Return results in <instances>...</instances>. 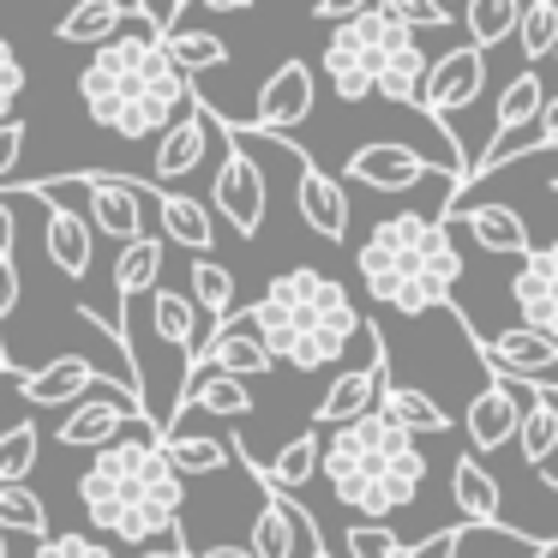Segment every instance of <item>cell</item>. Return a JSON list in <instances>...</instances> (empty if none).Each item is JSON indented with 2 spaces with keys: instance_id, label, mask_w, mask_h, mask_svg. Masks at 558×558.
I'll return each mask as SVG.
<instances>
[{
  "instance_id": "d4e9b609",
  "label": "cell",
  "mask_w": 558,
  "mask_h": 558,
  "mask_svg": "<svg viewBox=\"0 0 558 558\" xmlns=\"http://www.w3.org/2000/svg\"><path fill=\"white\" fill-rule=\"evenodd\" d=\"M469 222V234L486 246V253H517L529 258V222L517 217L510 205H462V210H445L438 222Z\"/></svg>"
},
{
  "instance_id": "3957f363",
  "label": "cell",
  "mask_w": 558,
  "mask_h": 558,
  "mask_svg": "<svg viewBox=\"0 0 558 558\" xmlns=\"http://www.w3.org/2000/svg\"><path fill=\"white\" fill-rule=\"evenodd\" d=\"M438 217H421V210H397V217L373 222V234L361 241V282L373 289V301H385L390 313L402 318H426L438 306H450V294L426 277L421 265V241Z\"/></svg>"
},
{
  "instance_id": "11a10c76",
  "label": "cell",
  "mask_w": 558,
  "mask_h": 558,
  "mask_svg": "<svg viewBox=\"0 0 558 558\" xmlns=\"http://www.w3.org/2000/svg\"><path fill=\"white\" fill-rule=\"evenodd\" d=\"M0 54H13V43H7V37H0Z\"/></svg>"
},
{
  "instance_id": "7c38bea8",
  "label": "cell",
  "mask_w": 558,
  "mask_h": 558,
  "mask_svg": "<svg viewBox=\"0 0 558 558\" xmlns=\"http://www.w3.org/2000/svg\"><path fill=\"white\" fill-rule=\"evenodd\" d=\"M306 114H313V66H306L301 54H289V61L265 78V90H258V109H253V126H246V133H294Z\"/></svg>"
},
{
  "instance_id": "52a82bcc",
  "label": "cell",
  "mask_w": 558,
  "mask_h": 558,
  "mask_svg": "<svg viewBox=\"0 0 558 558\" xmlns=\"http://www.w3.org/2000/svg\"><path fill=\"white\" fill-rule=\"evenodd\" d=\"M342 181L373 186V193H414L421 181H438V169H433V157H421L414 145L373 138V145H361L349 162H342ZM445 181H450V174H445Z\"/></svg>"
},
{
  "instance_id": "8fae6325",
  "label": "cell",
  "mask_w": 558,
  "mask_h": 558,
  "mask_svg": "<svg viewBox=\"0 0 558 558\" xmlns=\"http://www.w3.org/2000/svg\"><path fill=\"white\" fill-rule=\"evenodd\" d=\"M390 385V354L373 349V361L366 366H349V373H337V385L318 397L313 409V433H325V426H354L366 421V414L378 409V390Z\"/></svg>"
},
{
  "instance_id": "2e32d148",
  "label": "cell",
  "mask_w": 558,
  "mask_h": 558,
  "mask_svg": "<svg viewBox=\"0 0 558 558\" xmlns=\"http://www.w3.org/2000/svg\"><path fill=\"white\" fill-rule=\"evenodd\" d=\"M481 349V361H486V373L493 378H510V385H522V378H553L558 373V342H546L541 330H522V325H510V330H498V337H486V342H474Z\"/></svg>"
},
{
  "instance_id": "d6a6232c",
  "label": "cell",
  "mask_w": 558,
  "mask_h": 558,
  "mask_svg": "<svg viewBox=\"0 0 558 558\" xmlns=\"http://www.w3.org/2000/svg\"><path fill=\"white\" fill-rule=\"evenodd\" d=\"M162 54H169V66L193 85L198 73H210V66H229V43L217 37V31H198V25H181L169 43H162Z\"/></svg>"
},
{
  "instance_id": "cb8c5ba5",
  "label": "cell",
  "mask_w": 558,
  "mask_h": 558,
  "mask_svg": "<svg viewBox=\"0 0 558 558\" xmlns=\"http://www.w3.org/2000/svg\"><path fill=\"white\" fill-rule=\"evenodd\" d=\"M186 409H210V414H222V421H246V414H253V390H246L241 378H229V373H198V378H186V385H181V397H174L169 414L181 421ZM162 438H169V433H162Z\"/></svg>"
},
{
  "instance_id": "f907efd6",
  "label": "cell",
  "mask_w": 558,
  "mask_h": 558,
  "mask_svg": "<svg viewBox=\"0 0 558 558\" xmlns=\"http://www.w3.org/2000/svg\"><path fill=\"white\" fill-rule=\"evenodd\" d=\"M186 558H253L246 546H205V553H186Z\"/></svg>"
},
{
  "instance_id": "30bf717a",
  "label": "cell",
  "mask_w": 558,
  "mask_h": 558,
  "mask_svg": "<svg viewBox=\"0 0 558 558\" xmlns=\"http://www.w3.org/2000/svg\"><path fill=\"white\" fill-rule=\"evenodd\" d=\"M31 193L49 205V217H43V258H49L66 282H85L90 277V258H97V234H90V222L78 217V210H66L61 198H54L49 181L31 186Z\"/></svg>"
},
{
  "instance_id": "9a60e30c",
  "label": "cell",
  "mask_w": 558,
  "mask_h": 558,
  "mask_svg": "<svg viewBox=\"0 0 558 558\" xmlns=\"http://www.w3.org/2000/svg\"><path fill=\"white\" fill-rule=\"evenodd\" d=\"M19 385V397L31 402V409H66V402H85L102 390V373L85 361V354H61V361L37 366V373H7Z\"/></svg>"
},
{
  "instance_id": "277c9868",
  "label": "cell",
  "mask_w": 558,
  "mask_h": 558,
  "mask_svg": "<svg viewBox=\"0 0 558 558\" xmlns=\"http://www.w3.org/2000/svg\"><path fill=\"white\" fill-rule=\"evenodd\" d=\"M354 31H361L366 54H373V97L421 109V85H426V66H433L421 43H414L385 7H366V13L354 19Z\"/></svg>"
},
{
  "instance_id": "681fc988",
  "label": "cell",
  "mask_w": 558,
  "mask_h": 558,
  "mask_svg": "<svg viewBox=\"0 0 558 558\" xmlns=\"http://www.w3.org/2000/svg\"><path fill=\"white\" fill-rule=\"evenodd\" d=\"M534 253V265L546 270V277H558V241H546V246H529Z\"/></svg>"
},
{
  "instance_id": "4dcf8cb0",
  "label": "cell",
  "mask_w": 558,
  "mask_h": 558,
  "mask_svg": "<svg viewBox=\"0 0 558 558\" xmlns=\"http://www.w3.org/2000/svg\"><path fill=\"white\" fill-rule=\"evenodd\" d=\"M373 414H385L390 426H402V433H445L450 426V414L438 409L433 397H426V390H414V385H385L378 390V409Z\"/></svg>"
},
{
  "instance_id": "ab89813d",
  "label": "cell",
  "mask_w": 558,
  "mask_h": 558,
  "mask_svg": "<svg viewBox=\"0 0 558 558\" xmlns=\"http://www.w3.org/2000/svg\"><path fill=\"white\" fill-rule=\"evenodd\" d=\"M0 534H31L49 541V505L31 486H0Z\"/></svg>"
},
{
  "instance_id": "c3c4849f",
  "label": "cell",
  "mask_w": 558,
  "mask_h": 558,
  "mask_svg": "<svg viewBox=\"0 0 558 558\" xmlns=\"http://www.w3.org/2000/svg\"><path fill=\"white\" fill-rule=\"evenodd\" d=\"M13 234H19V222H13V205L0 198V258H13Z\"/></svg>"
},
{
  "instance_id": "836d02e7",
  "label": "cell",
  "mask_w": 558,
  "mask_h": 558,
  "mask_svg": "<svg viewBox=\"0 0 558 558\" xmlns=\"http://www.w3.org/2000/svg\"><path fill=\"white\" fill-rule=\"evenodd\" d=\"M546 109V85L534 78V66L522 78H510L505 97H498V114H493V138H510V133H529Z\"/></svg>"
},
{
  "instance_id": "7a4b0ae2",
  "label": "cell",
  "mask_w": 558,
  "mask_h": 558,
  "mask_svg": "<svg viewBox=\"0 0 558 558\" xmlns=\"http://www.w3.org/2000/svg\"><path fill=\"white\" fill-rule=\"evenodd\" d=\"M265 301L277 306L294 330L289 354H282V366H294V373H325V366L366 330L361 313H354V301H349V289H342L337 277H325V270H313V265L282 270L265 289Z\"/></svg>"
},
{
  "instance_id": "83f0119b",
  "label": "cell",
  "mask_w": 558,
  "mask_h": 558,
  "mask_svg": "<svg viewBox=\"0 0 558 558\" xmlns=\"http://www.w3.org/2000/svg\"><path fill=\"white\" fill-rule=\"evenodd\" d=\"M126 31V7L121 0H78L73 13L54 25V43H73V49H102Z\"/></svg>"
},
{
  "instance_id": "9c48e42d",
  "label": "cell",
  "mask_w": 558,
  "mask_h": 558,
  "mask_svg": "<svg viewBox=\"0 0 558 558\" xmlns=\"http://www.w3.org/2000/svg\"><path fill=\"white\" fill-rule=\"evenodd\" d=\"M78 186H85L90 198V234H109V241L133 246L138 234H145V181H133V174H78Z\"/></svg>"
},
{
  "instance_id": "e575fe53",
  "label": "cell",
  "mask_w": 558,
  "mask_h": 558,
  "mask_svg": "<svg viewBox=\"0 0 558 558\" xmlns=\"http://www.w3.org/2000/svg\"><path fill=\"white\" fill-rule=\"evenodd\" d=\"M157 277H162V241L138 234L133 246H121V258H114V294H121V313H126V306H133Z\"/></svg>"
},
{
  "instance_id": "7dc6e473",
  "label": "cell",
  "mask_w": 558,
  "mask_h": 558,
  "mask_svg": "<svg viewBox=\"0 0 558 558\" xmlns=\"http://www.w3.org/2000/svg\"><path fill=\"white\" fill-rule=\"evenodd\" d=\"M534 150H558V97H546L541 121H534Z\"/></svg>"
},
{
  "instance_id": "ac0fdd59",
  "label": "cell",
  "mask_w": 558,
  "mask_h": 558,
  "mask_svg": "<svg viewBox=\"0 0 558 558\" xmlns=\"http://www.w3.org/2000/svg\"><path fill=\"white\" fill-rule=\"evenodd\" d=\"M517 426H522V397H517V385H510V378H486L481 397L469 402V414H462V433H469V445L486 457V450L510 445V438H517Z\"/></svg>"
},
{
  "instance_id": "4316f807",
  "label": "cell",
  "mask_w": 558,
  "mask_h": 558,
  "mask_svg": "<svg viewBox=\"0 0 558 558\" xmlns=\"http://www.w3.org/2000/svg\"><path fill=\"white\" fill-rule=\"evenodd\" d=\"M522 469H541V462H553L558 450V385H534L529 397H522Z\"/></svg>"
},
{
  "instance_id": "44dd1931",
  "label": "cell",
  "mask_w": 558,
  "mask_h": 558,
  "mask_svg": "<svg viewBox=\"0 0 558 558\" xmlns=\"http://www.w3.org/2000/svg\"><path fill=\"white\" fill-rule=\"evenodd\" d=\"M318 450H325V438H318L313 426H306V433H294L289 445L277 450V462H270V469H258V462L246 457V450H241V469H253V481H265V493L294 498V493H301V486L318 474Z\"/></svg>"
},
{
  "instance_id": "7402d4cb",
  "label": "cell",
  "mask_w": 558,
  "mask_h": 558,
  "mask_svg": "<svg viewBox=\"0 0 558 558\" xmlns=\"http://www.w3.org/2000/svg\"><path fill=\"white\" fill-rule=\"evenodd\" d=\"M306 529H313V517H306L294 498L265 493V510H258V522H253L246 553H253V558H294V541H301Z\"/></svg>"
},
{
  "instance_id": "d590c367",
  "label": "cell",
  "mask_w": 558,
  "mask_h": 558,
  "mask_svg": "<svg viewBox=\"0 0 558 558\" xmlns=\"http://www.w3.org/2000/svg\"><path fill=\"white\" fill-rule=\"evenodd\" d=\"M517 19L522 7L517 0H469V13H462V25H469V49H498L505 37H517Z\"/></svg>"
},
{
  "instance_id": "f1b7e54d",
  "label": "cell",
  "mask_w": 558,
  "mask_h": 558,
  "mask_svg": "<svg viewBox=\"0 0 558 558\" xmlns=\"http://www.w3.org/2000/svg\"><path fill=\"white\" fill-rule=\"evenodd\" d=\"M450 498H457L462 522H498L505 517V493H498V481L481 469V457L450 462Z\"/></svg>"
},
{
  "instance_id": "f546056e",
  "label": "cell",
  "mask_w": 558,
  "mask_h": 558,
  "mask_svg": "<svg viewBox=\"0 0 558 558\" xmlns=\"http://www.w3.org/2000/svg\"><path fill=\"white\" fill-rule=\"evenodd\" d=\"M162 457H169V469L181 474V481L186 474L198 481V474H222L229 462H241V450L222 445V438H210V433H169L162 438Z\"/></svg>"
},
{
  "instance_id": "f5cc1de1",
  "label": "cell",
  "mask_w": 558,
  "mask_h": 558,
  "mask_svg": "<svg viewBox=\"0 0 558 558\" xmlns=\"http://www.w3.org/2000/svg\"><path fill=\"white\" fill-rule=\"evenodd\" d=\"M138 558H186V546L174 541V546H150V553H138Z\"/></svg>"
},
{
  "instance_id": "4fadbf2b",
  "label": "cell",
  "mask_w": 558,
  "mask_h": 558,
  "mask_svg": "<svg viewBox=\"0 0 558 558\" xmlns=\"http://www.w3.org/2000/svg\"><path fill=\"white\" fill-rule=\"evenodd\" d=\"M102 385H109V378H102ZM138 414H145V409H138L133 397H109V390H97V397L73 402V414L54 426V438H61L66 450H109L114 438L138 421Z\"/></svg>"
},
{
  "instance_id": "1f68e13d",
  "label": "cell",
  "mask_w": 558,
  "mask_h": 558,
  "mask_svg": "<svg viewBox=\"0 0 558 558\" xmlns=\"http://www.w3.org/2000/svg\"><path fill=\"white\" fill-rule=\"evenodd\" d=\"M157 337L181 354V378H186V361L205 349V337H198V306L181 289H157Z\"/></svg>"
},
{
  "instance_id": "7bdbcfd3",
  "label": "cell",
  "mask_w": 558,
  "mask_h": 558,
  "mask_svg": "<svg viewBox=\"0 0 558 558\" xmlns=\"http://www.w3.org/2000/svg\"><path fill=\"white\" fill-rule=\"evenodd\" d=\"M31 558H114V553L102 541H90V534H49V541H37Z\"/></svg>"
},
{
  "instance_id": "ee69618b",
  "label": "cell",
  "mask_w": 558,
  "mask_h": 558,
  "mask_svg": "<svg viewBox=\"0 0 558 558\" xmlns=\"http://www.w3.org/2000/svg\"><path fill=\"white\" fill-rule=\"evenodd\" d=\"M19 157H25V121H7L0 126V181L19 169Z\"/></svg>"
},
{
  "instance_id": "74e56055",
  "label": "cell",
  "mask_w": 558,
  "mask_h": 558,
  "mask_svg": "<svg viewBox=\"0 0 558 558\" xmlns=\"http://www.w3.org/2000/svg\"><path fill=\"white\" fill-rule=\"evenodd\" d=\"M186 301L198 306V313H210V318H229L234 313V277L217 265V258H193V270H186Z\"/></svg>"
},
{
  "instance_id": "ffe728a7",
  "label": "cell",
  "mask_w": 558,
  "mask_h": 558,
  "mask_svg": "<svg viewBox=\"0 0 558 558\" xmlns=\"http://www.w3.org/2000/svg\"><path fill=\"white\" fill-rule=\"evenodd\" d=\"M294 210H301V222L318 241H342L349 234V193H342V181L318 174L306 157H301V181H294Z\"/></svg>"
},
{
  "instance_id": "5bb4252c",
  "label": "cell",
  "mask_w": 558,
  "mask_h": 558,
  "mask_svg": "<svg viewBox=\"0 0 558 558\" xmlns=\"http://www.w3.org/2000/svg\"><path fill=\"white\" fill-rule=\"evenodd\" d=\"M421 481H426V450L409 445L402 457H390L385 469L354 493L349 510H361V522H390L397 510H409L414 498H421Z\"/></svg>"
},
{
  "instance_id": "603a6c76",
  "label": "cell",
  "mask_w": 558,
  "mask_h": 558,
  "mask_svg": "<svg viewBox=\"0 0 558 558\" xmlns=\"http://www.w3.org/2000/svg\"><path fill=\"white\" fill-rule=\"evenodd\" d=\"M510 301H517L522 313V330H541L546 342H558V277H546L541 265H534V253L517 265V277H510Z\"/></svg>"
},
{
  "instance_id": "5b68a950",
  "label": "cell",
  "mask_w": 558,
  "mask_h": 558,
  "mask_svg": "<svg viewBox=\"0 0 558 558\" xmlns=\"http://www.w3.org/2000/svg\"><path fill=\"white\" fill-rule=\"evenodd\" d=\"M210 121L229 133V121H222V114H210ZM229 138H234V133H229ZM210 217H222L234 234H241V241H253V234L265 229V174H258L253 150H246L241 138L229 145L217 181H210Z\"/></svg>"
},
{
  "instance_id": "484cf974",
  "label": "cell",
  "mask_w": 558,
  "mask_h": 558,
  "mask_svg": "<svg viewBox=\"0 0 558 558\" xmlns=\"http://www.w3.org/2000/svg\"><path fill=\"white\" fill-rule=\"evenodd\" d=\"M157 217H162V234H169V241H181L193 258H205L210 246H217V217H210L205 198H193V193H157Z\"/></svg>"
},
{
  "instance_id": "8992f818",
  "label": "cell",
  "mask_w": 558,
  "mask_h": 558,
  "mask_svg": "<svg viewBox=\"0 0 558 558\" xmlns=\"http://www.w3.org/2000/svg\"><path fill=\"white\" fill-rule=\"evenodd\" d=\"M198 373H229V378H270L277 373V354L258 342V330H253V318L246 313H229V318H217L210 325V337H205V349L186 361V378H198ZM181 378V385H186Z\"/></svg>"
},
{
  "instance_id": "f6af8a7d",
  "label": "cell",
  "mask_w": 558,
  "mask_h": 558,
  "mask_svg": "<svg viewBox=\"0 0 558 558\" xmlns=\"http://www.w3.org/2000/svg\"><path fill=\"white\" fill-rule=\"evenodd\" d=\"M19 294H25V282H19V265H13V258H0V325L19 313Z\"/></svg>"
},
{
  "instance_id": "bcb514c9",
  "label": "cell",
  "mask_w": 558,
  "mask_h": 558,
  "mask_svg": "<svg viewBox=\"0 0 558 558\" xmlns=\"http://www.w3.org/2000/svg\"><path fill=\"white\" fill-rule=\"evenodd\" d=\"M361 13H366V0H318L313 7L318 25H349V19H361Z\"/></svg>"
},
{
  "instance_id": "b9f144b4",
  "label": "cell",
  "mask_w": 558,
  "mask_h": 558,
  "mask_svg": "<svg viewBox=\"0 0 558 558\" xmlns=\"http://www.w3.org/2000/svg\"><path fill=\"white\" fill-rule=\"evenodd\" d=\"M385 13L397 19L402 31H450L457 25V13H450V7H438V0H385Z\"/></svg>"
},
{
  "instance_id": "8d00e7d4",
  "label": "cell",
  "mask_w": 558,
  "mask_h": 558,
  "mask_svg": "<svg viewBox=\"0 0 558 558\" xmlns=\"http://www.w3.org/2000/svg\"><path fill=\"white\" fill-rule=\"evenodd\" d=\"M517 54L522 61H546V54H558V0H529L517 19Z\"/></svg>"
},
{
  "instance_id": "db71d44e",
  "label": "cell",
  "mask_w": 558,
  "mask_h": 558,
  "mask_svg": "<svg viewBox=\"0 0 558 558\" xmlns=\"http://www.w3.org/2000/svg\"><path fill=\"white\" fill-rule=\"evenodd\" d=\"M457 541H462V534H457ZM457 541H450V546H445V553H438V558H457Z\"/></svg>"
},
{
  "instance_id": "d6986e66",
  "label": "cell",
  "mask_w": 558,
  "mask_h": 558,
  "mask_svg": "<svg viewBox=\"0 0 558 558\" xmlns=\"http://www.w3.org/2000/svg\"><path fill=\"white\" fill-rule=\"evenodd\" d=\"M318 73L330 78L337 102H366V97H373V54H366V43H361V31H354V19L330 31L325 54H318Z\"/></svg>"
},
{
  "instance_id": "ba28073f",
  "label": "cell",
  "mask_w": 558,
  "mask_h": 558,
  "mask_svg": "<svg viewBox=\"0 0 558 558\" xmlns=\"http://www.w3.org/2000/svg\"><path fill=\"white\" fill-rule=\"evenodd\" d=\"M481 85H486V54L481 49H450L445 61H433L426 66V85H421V114L433 126H450L462 109H469L474 97H481Z\"/></svg>"
},
{
  "instance_id": "6da1fadb",
  "label": "cell",
  "mask_w": 558,
  "mask_h": 558,
  "mask_svg": "<svg viewBox=\"0 0 558 558\" xmlns=\"http://www.w3.org/2000/svg\"><path fill=\"white\" fill-rule=\"evenodd\" d=\"M78 505H85L90 529H109L114 541H157V534H181V505L186 481L162 457V433L150 414H138L109 450L85 462L78 474Z\"/></svg>"
},
{
  "instance_id": "9f6ffc18",
  "label": "cell",
  "mask_w": 558,
  "mask_h": 558,
  "mask_svg": "<svg viewBox=\"0 0 558 558\" xmlns=\"http://www.w3.org/2000/svg\"><path fill=\"white\" fill-rule=\"evenodd\" d=\"M553 193H558V181H553Z\"/></svg>"
},
{
  "instance_id": "60d3db41",
  "label": "cell",
  "mask_w": 558,
  "mask_h": 558,
  "mask_svg": "<svg viewBox=\"0 0 558 558\" xmlns=\"http://www.w3.org/2000/svg\"><path fill=\"white\" fill-rule=\"evenodd\" d=\"M342 553H349V558H409L414 546L402 541L390 522H354V529L342 534Z\"/></svg>"
},
{
  "instance_id": "816d5d0a",
  "label": "cell",
  "mask_w": 558,
  "mask_h": 558,
  "mask_svg": "<svg viewBox=\"0 0 558 558\" xmlns=\"http://www.w3.org/2000/svg\"><path fill=\"white\" fill-rule=\"evenodd\" d=\"M306 541H313V546H306V558H330V546H325V534H318V529H306Z\"/></svg>"
},
{
  "instance_id": "e0dca14e",
  "label": "cell",
  "mask_w": 558,
  "mask_h": 558,
  "mask_svg": "<svg viewBox=\"0 0 558 558\" xmlns=\"http://www.w3.org/2000/svg\"><path fill=\"white\" fill-rule=\"evenodd\" d=\"M210 138H217V121H210V109L205 102H193V109L181 114V121L169 126V133L157 138V162H150V174H157V193L162 186H174V181H186V174L198 169V162L210 157Z\"/></svg>"
},
{
  "instance_id": "f35d334b",
  "label": "cell",
  "mask_w": 558,
  "mask_h": 558,
  "mask_svg": "<svg viewBox=\"0 0 558 558\" xmlns=\"http://www.w3.org/2000/svg\"><path fill=\"white\" fill-rule=\"evenodd\" d=\"M37 457H43L37 421H13L0 433V486H25V474L37 469Z\"/></svg>"
}]
</instances>
